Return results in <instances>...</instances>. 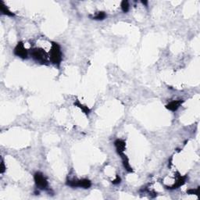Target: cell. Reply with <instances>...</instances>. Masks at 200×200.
I'll list each match as a JSON object with an SVG mask.
<instances>
[{
  "instance_id": "obj_1",
  "label": "cell",
  "mask_w": 200,
  "mask_h": 200,
  "mask_svg": "<svg viewBox=\"0 0 200 200\" xmlns=\"http://www.w3.org/2000/svg\"><path fill=\"white\" fill-rule=\"evenodd\" d=\"M63 54L60 46L56 42H52L51 49L49 51V59L53 64L60 65L62 61Z\"/></svg>"
},
{
  "instance_id": "obj_2",
  "label": "cell",
  "mask_w": 200,
  "mask_h": 200,
  "mask_svg": "<svg viewBox=\"0 0 200 200\" xmlns=\"http://www.w3.org/2000/svg\"><path fill=\"white\" fill-rule=\"evenodd\" d=\"M31 55L34 60L40 63H46L48 62V54L43 49L36 48L31 51Z\"/></svg>"
},
{
  "instance_id": "obj_3",
  "label": "cell",
  "mask_w": 200,
  "mask_h": 200,
  "mask_svg": "<svg viewBox=\"0 0 200 200\" xmlns=\"http://www.w3.org/2000/svg\"><path fill=\"white\" fill-rule=\"evenodd\" d=\"M66 185L72 188H83V189H89L92 186V182L89 179L81 180H68L66 181Z\"/></svg>"
},
{
  "instance_id": "obj_4",
  "label": "cell",
  "mask_w": 200,
  "mask_h": 200,
  "mask_svg": "<svg viewBox=\"0 0 200 200\" xmlns=\"http://www.w3.org/2000/svg\"><path fill=\"white\" fill-rule=\"evenodd\" d=\"M34 182H35L36 186L40 189H47L48 186H49V183H48L47 179L45 178L43 174H42L41 172H36L34 175Z\"/></svg>"
},
{
  "instance_id": "obj_5",
  "label": "cell",
  "mask_w": 200,
  "mask_h": 200,
  "mask_svg": "<svg viewBox=\"0 0 200 200\" xmlns=\"http://www.w3.org/2000/svg\"><path fill=\"white\" fill-rule=\"evenodd\" d=\"M14 54L20 58L27 59L28 56V52L26 48L24 47V45L22 42H20L17 43V46L14 49Z\"/></svg>"
},
{
  "instance_id": "obj_6",
  "label": "cell",
  "mask_w": 200,
  "mask_h": 200,
  "mask_svg": "<svg viewBox=\"0 0 200 200\" xmlns=\"http://www.w3.org/2000/svg\"><path fill=\"white\" fill-rule=\"evenodd\" d=\"M114 145H115L116 150H117V153L118 154H121V153H124L125 149H126V143L124 140L121 139H117L114 142Z\"/></svg>"
},
{
  "instance_id": "obj_7",
  "label": "cell",
  "mask_w": 200,
  "mask_h": 200,
  "mask_svg": "<svg viewBox=\"0 0 200 200\" xmlns=\"http://www.w3.org/2000/svg\"><path fill=\"white\" fill-rule=\"evenodd\" d=\"M183 103V100H174L166 105V108L170 111H176Z\"/></svg>"
},
{
  "instance_id": "obj_8",
  "label": "cell",
  "mask_w": 200,
  "mask_h": 200,
  "mask_svg": "<svg viewBox=\"0 0 200 200\" xmlns=\"http://www.w3.org/2000/svg\"><path fill=\"white\" fill-rule=\"evenodd\" d=\"M120 156H121V159H122L123 165H124V167L125 168V170H126L127 172H129V173H131V172H133L132 168H131L130 163H129L128 158L127 157V156L124 155V153H121V154H120Z\"/></svg>"
},
{
  "instance_id": "obj_9",
  "label": "cell",
  "mask_w": 200,
  "mask_h": 200,
  "mask_svg": "<svg viewBox=\"0 0 200 200\" xmlns=\"http://www.w3.org/2000/svg\"><path fill=\"white\" fill-rule=\"evenodd\" d=\"M0 11L2 12V14L6 16H9V17H13L14 16V13H12L9 9H8L7 6L4 4V2L2 1H0Z\"/></svg>"
},
{
  "instance_id": "obj_10",
  "label": "cell",
  "mask_w": 200,
  "mask_h": 200,
  "mask_svg": "<svg viewBox=\"0 0 200 200\" xmlns=\"http://www.w3.org/2000/svg\"><path fill=\"white\" fill-rule=\"evenodd\" d=\"M185 179H186V177H185H185H180V178H178V181H176V183L174 184L173 186H171V187H167V189H178V188L182 186V185L185 183Z\"/></svg>"
},
{
  "instance_id": "obj_11",
  "label": "cell",
  "mask_w": 200,
  "mask_h": 200,
  "mask_svg": "<svg viewBox=\"0 0 200 200\" xmlns=\"http://www.w3.org/2000/svg\"><path fill=\"white\" fill-rule=\"evenodd\" d=\"M74 106H78V107H79L80 109H81V110H82V111H83L84 113H85V114H87V115H88V114H89V113H90V109H89L88 106H84V105L81 104L79 102H78H78H74Z\"/></svg>"
},
{
  "instance_id": "obj_12",
  "label": "cell",
  "mask_w": 200,
  "mask_h": 200,
  "mask_svg": "<svg viewBox=\"0 0 200 200\" xmlns=\"http://www.w3.org/2000/svg\"><path fill=\"white\" fill-rule=\"evenodd\" d=\"M106 17V13L103 11H101V12H98V13L96 14V16H95V17H93V20H96V21H102V20L105 19Z\"/></svg>"
},
{
  "instance_id": "obj_13",
  "label": "cell",
  "mask_w": 200,
  "mask_h": 200,
  "mask_svg": "<svg viewBox=\"0 0 200 200\" xmlns=\"http://www.w3.org/2000/svg\"><path fill=\"white\" fill-rule=\"evenodd\" d=\"M121 9H122L124 13H127L130 9V6H129V2L127 1H123L121 2Z\"/></svg>"
},
{
  "instance_id": "obj_14",
  "label": "cell",
  "mask_w": 200,
  "mask_h": 200,
  "mask_svg": "<svg viewBox=\"0 0 200 200\" xmlns=\"http://www.w3.org/2000/svg\"><path fill=\"white\" fill-rule=\"evenodd\" d=\"M198 190H199V188H198L197 189H189V191H187L188 194L189 195H198Z\"/></svg>"
},
{
  "instance_id": "obj_15",
  "label": "cell",
  "mask_w": 200,
  "mask_h": 200,
  "mask_svg": "<svg viewBox=\"0 0 200 200\" xmlns=\"http://www.w3.org/2000/svg\"><path fill=\"white\" fill-rule=\"evenodd\" d=\"M121 178H120V177L118 175H117V178H116L115 180H113V181H112V182H113V185H117V184L121 183Z\"/></svg>"
},
{
  "instance_id": "obj_16",
  "label": "cell",
  "mask_w": 200,
  "mask_h": 200,
  "mask_svg": "<svg viewBox=\"0 0 200 200\" xmlns=\"http://www.w3.org/2000/svg\"><path fill=\"white\" fill-rule=\"evenodd\" d=\"M5 170H6V166L4 165V162L2 160V162H1V167H0V172H1V174H3Z\"/></svg>"
},
{
  "instance_id": "obj_17",
  "label": "cell",
  "mask_w": 200,
  "mask_h": 200,
  "mask_svg": "<svg viewBox=\"0 0 200 200\" xmlns=\"http://www.w3.org/2000/svg\"><path fill=\"white\" fill-rule=\"evenodd\" d=\"M142 3H143V4H145V5H146V6H147V3H148V2H146V1H142Z\"/></svg>"
}]
</instances>
